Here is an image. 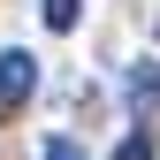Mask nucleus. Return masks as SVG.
Returning a JSON list of instances; mask_svg holds the SVG:
<instances>
[{
	"label": "nucleus",
	"mask_w": 160,
	"mask_h": 160,
	"mask_svg": "<svg viewBox=\"0 0 160 160\" xmlns=\"http://www.w3.org/2000/svg\"><path fill=\"white\" fill-rule=\"evenodd\" d=\"M31 92H38V61L23 46H8V53H0V107H23Z\"/></svg>",
	"instance_id": "1"
},
{
	"label": "nucleus",
	"mask_w": 160,
	"mask_h": 160,
	"mask_svg": "<svg viewBox=\"0 0 160 160\" xmlns=\"http://www.w3.org/2000/svg\"><path fill=\"white\" fill-rule=\"evenodd\" d=\"M122 92H130V107H137V114L160 107V61H137V69L122 76Z\"/></svg>",
	"instance_id": "2"
},
{
	"label": "nucleus",
	"mask_w": 160,
	"mask_h": 160,
	"mask_svg": "<svg viewBox=\"0 0 160 160\" xmlns=\"http://www.w3.org/2000/svg\"><path fill=\"white\" fill-rule=\"evenodd\" d=\"M76 15H84L76 0H46V31H76Z\"/></svg>",
	"instance_id": "3"
},
{
	"label": "nucleus",
	"mask_w": 160,
	"mask_h": 160,
	"mask_svg": "<svg viewBox=\"0 0 160 160\" xmlns=\"http://www.w3.org/2000/svg\"><path fill=\"white\" fill-rule=\"evenodd\" d=\"M114 160H152V137H145V130H130L122 145H114Z\"/></svg>",
	"instance_id": "4"
},
{
	"label": "nucleus",
	"mask_w": 160,
	"mask_h": 160,
	"mask_svg": "<svg viewBox=\"0 0 160 160\" xmlns=\"http://www.w3.org/2000/svg\"><path fill=\"white\" fill-rule=\"evenodd\" d=\"M38 160H84V145H76V137H46V152Z\"/></svg>",
	"instance_id": "5"
}]
</instances>
